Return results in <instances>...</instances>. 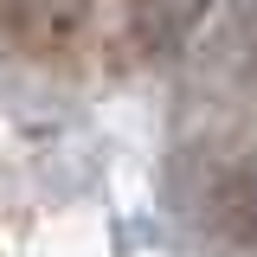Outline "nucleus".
Segmentation results:
<instances>
[{"label": "nucleus", "mask_w": 257, "mask_h": 257, "mask_svg": "<svg viewBox=\"0 0 257 257\" xmlns=\"http://www.w3.org/2000/svg\"><path fill=\"white\" fill-rule=\"evenodd\" d=\"M206 7H212V0H135V32H142L148 45H174Z\"/></svg>", "instance_id": "1"}]
</instances>
